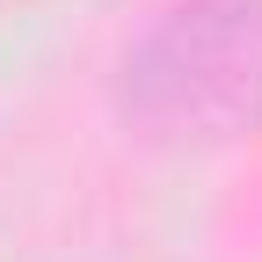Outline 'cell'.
Here are the masks:
<instances>
[{
  "label": "cell",
  "instance_id": "obj_1",
  "mask_svg": "<svg viewBox=\"0 0 262 262\" xmlns=\"http://www.w3.org/2000/svg\"><path fill=\"white\" fill-rule=\"evenodd\" d=\"M124 117L153 131H241L262 117V0H182L124 58Z\"/></svg>",
  "mask_w": 262,
  "mask_h": 262
}]
</instances>
